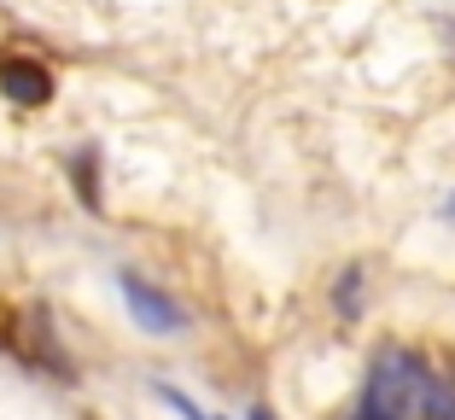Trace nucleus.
Segmentation results:
<instances>
[{
  "label": "nucleus",
  "instance_id": "nucleus-5",
  "mask_svg": "<svg viewBox=\"0 0 455 420\" xmlns=\"http://www.w3.org/2000/svg\"><path fill=\"white\" fill-rule=\"evenodd\" d=\"M251 420H275V415H268V408H251Z\"/></svg>",
  "mask_w": 455,
  "mask_h": 420
},
{
  "label": "nucleus",
  "instance_id": "nucleus-2",
  "mask_svg": "<svg viewBox=\"0 0 455 420\" xmlns=\"http://www.w3.org/2000/svg\"><path fill=\"white\" fill-rule=\"evenodd\" d=\"M117 292H123V310L134 315V327H140V333H152V339H175V333H188V315H181V304H175L164 286H152L147 274L123 269V274H117Z\"/></svg>",
  "mask_w": 455,
  "mask_h": 420
},
{
  "label": "nucleus",
  "instance_id": "nucleus-3",
  "mask_svg": "<svg viewBox=\"0 0 455 420\" xmlns=\"http://www.w3.org/2000/svg\"><path fill=\"white\" fill-rule=\"evenodd\" d=\"M0 94L12 106H47L53 99V70L41 59H24V53H0Z\"/></svg>",
  "mask_w": 455,
  "mask_h": 420
},
{
  "label": "nucleus",
  "instance_id": "nucleus-4",
  "mask_svg": "<svg viewBox=\"0 0 455 420\" xmlns=\"http://www.w3.org/2000/svg\"><path fill=\"white\" fill-rule=\"evenodd\" d=\"M356 281H362V269H350V274H345V286H339V310H345V315L356 310Z\"/></svg>",
  "mask_w": 455,
  "mask_h": 420
},
{
  "label": "nucleus",
  "instance_id": "nucleus-1",
  "mask_svg": "<svg viewBox=\"0 0 455 420\" xmlns=\"http://www.w3.org/2000/svg\"><path fill=\"white\" fill-rule=\"evenodd\" d=\"M362 415L374 420H438L443 415V385L427 374L415 351H379L362 385Z\"/></svg>",
  "mask_w": 455,
  "mask_h": 420
},
{
  "label": "nucleus",
  "instance_id": "nucleus-6",
  "mask_svg": "<svg viewBox=\"0 0 455 420\" xmlns=\"http://www.w3.org/2000/svg\"><path fill=\"white\" fill-rule=\"evenodd\" d=\"M443 217H455V199H443Z\"/></svg>",
  "mask_w": 455,
  "mask_h": 420
},
{
  "label": "nucleus",
  "instance_id": "nucleus-7",
  "mask_svg": "<svg viewBox=\"0 0 455 420\" xmlns=\"http://www.w3.org/2000/svg\"><path fill=\"white\" fill-rule=\"evenodd\" d=\"M450 420H455V415H450Z\"/></svg>",
  "mask_w": 455,
  "mask_h": 420
}]
</instances>
